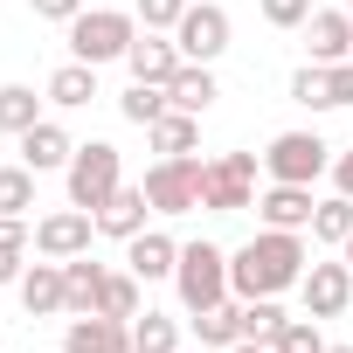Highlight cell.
I'll return each mask as SVG.
<instances>
[{
  "label": "cell",
  "instance_id": "30bf717a",
  "mask_svg": "<svg viewBox=\"0 0 353 353\" xmlns=\"http://www.w3.org/2000/svg\"><path fill=\"white\" fill-rule=\"evenodd\" d=\"M298 291H305V312L312 319H339L353 305V263H305Z\"/></svg>",
  "mask_w": 353,
  "mask_h": 353
},
{
  "label": "cell",
  "instance_id": "8fae6325",
  "mask_svg": "<svg viewBox=\"0 0 353 353\" xmlns=\"http://www.w3.org/2000/svg\"><path fill=\"white\" fill-rule=\"evenodd\" d=\"M63 353H132V319H104V312H77L63 332Z\"/></svg>",
  "mask_w": 353,
  "mask_h": 353
},
{
  "label": "cell",
  "instance_id": "d590c367",
  "mask_svg": "<svg viewBox=\"0 0 353 353\" xmlns=\"http://www.w3.org/2000/svg\"><path fill=\"white\" fill-rule=\"evenodd\" d=\"M0 250H28V222L21 215H0Z\"/></svg>",
  "mask_w": 353,
  "mask_h": 353
},
{
  "label": "cell",
  "instance_id": "3957f363",
  "mask_svg": "<svg viewBox=\"0 0 353 353\" xmlns=\"http://www.w3.org/2000/svg\"><path fill=\"white\" fill-rule=\"evenodd\" d=\"M173 284H181V305H188V312H208V305L236 298V291H229V250H215V243H181Z\"/></svg>",
  "mask_w": 353,
  "mask_h": 353
},
{
  "label": "cell",
  "instance_id": "7402d4cb",
  "mask_svg": "<svg viewBox=\"0 0 353 353\" xmlns=\"http://www.w3.org/2000/svg\"><path fill=\"white\" fill-rule=\"evenodd\" d=\"M104 263H90V250L83 256H70L63 263V291H70V312H97V291H104Z\"/></svg>",
  "mask_w": 353,
  "mask_h": 353
},
{
  "label": "cell",
  "instance_id": "e0dca14e",
  "mask_svg": "<svg viewBox=\"0 0 353 353\" xmlns=\"http://www.w3.org/2000/svg\"><path fill=\"white\" fill-rule=\"evenodd\" d=\"M70 159H77V145H70V132H63V125H49V118H42V125H28V132H21V166L56 173V166H70Z\"/></svg>",
  "mask_w": 353,
  "mask_h": 353
},
{
  "label": "cell",
  "instance_id": "74e56055",
  "mask_svg": "<svg viewBox=\"0 0 353 353\" xmlns=\"http://www.w3.org/2000/svg\"><path fill=\"white\" fill-rule=\"evenodd\" d=\"M332 188H339V194H353V152H339V159H332Z\"/></svg>",
  "mask_w": 353,
  "mask_h": 353
},
{
  "label": "cell",
  "instance_id": "5bb4252c",
  "mask_svg": "<svg viewBox=\"0 0 353 353\" xmlns=\"http://www.w3.org/2000/svg\"><path fill=\"white\" fill-rule=\"evenodd\" d=\"M305 49H312V63H346V56H353V14H346V8L312 14V21H305Z\"/></svg>",
  "mask_w": 353,
  "mask_h": 353
},
{
  "label": "cell",
  "instance_id": "52a82bcc",
  "mask_svg": "<svg viewBox=\"0 0 353 353\" xmlns=\"http://www.w3.org/2000/svg\"><path fill=\"white\" fill-rule=\"evenodd\" d=\"M139 188H145L152 215H188V208H201V159L194 152L188 159H159Z\"/></svg>",
  "mask_w": 353,
  "mask_h": 353
},
{
  "label": "cell",
  "instance_id": "9a60e30c",
  "mask_svg": "<svg viewBox=\"0 0 353 353\" xmlns=\"http://www.w3.org/2000/svg\"><path fill=\"white\" fill-rule=\"evenodd\" d=\"M125 263H132V277H139V284L173 277V263H181V243H173V236H159V229H139V236L125 243Z\"/></svg>",
  "mask_w": 353,
  "mask_h": 353
},
{
  "label": "cell",
  "instance_id": "ab89813d",
  "mask_svg": "<svg viewBox=\"0 0 353 353\" xmlns=\"http://www.w3.org/2000/svg\"><path fill=\"white\" fill-rule=\"evenodd\" d=\"M325 353H353V346H325Z\"/></svg>",
  "mask_w": 353,
  "mask_h": 353
},
{
  "label": "cell",
  "instance_id": "9c48e42d",
  "mask_svg": "<svg viewBox=\"0 0 353 353\" xmlns=\"http://www.w3.org/2000/svg\"><path fill=\"white\" fill-rule=\"evenodd\" d=\"M90 236H97V215H90V208H63V215H42V222H35V250L56 256V263L83 256Z\"/></svg>",
  "mask_w": 353,
  "mask_h": 353
},
{
  "label": "cell",
  "instance_id": "603a6c76",
  "mask_svg": "<svg viewBox=\"0 0 353 353\" xmlns=\"http://www.w3.org/2000/svg\"><path fill=\"white\" fill-rule=\"evenodd\" d=\"M194 332H201V346H236L243 339V298H222V305L194 312Z\"/></svg>",
  "mask_w": 353,
  "mask_h": 353
},
{
  "label": "cell",
  "instance_id": "cb8c5ba5",
  "mask_svg": "<svg viewBox=\"0 0 353 353\" xmlns=\"http://www.w3.org/2000/svg\"><path fill=\"white\" fill-rule=\"evenodd\" d=\"M28 125H42V97L28 90V83H0V132H28Z\"/></svg>",
  "mask_w": 353,
  "mask_h": 353
},
{
  "label": "cell",
  "instance_id": "d6a6232c",
  "mask_svg": "<svg viewBox=\"0 0 353 353\" xmlns=\"http://www.w3.org/2000/svg\"><path fill=\"white\" fill-rule=\"evenodd\" d=\"M256 8H263L270 28H305L312 21V0H256Z\"/></svg>",
  "mask_w": 353,
  "mask_h": 353
},
{
  "label": "cell",
  "instance_id": "7a4b0ae2",
  "mask_svg": "<svg viewBox=\"0 0 353 353\" xmlns=\"http://www.w3.org/2000/svg\"><path fill=\"white\" fill-rule=\"evenodd\" d=\"M132 42H139V14H125V8H83L70 21V56L77 63H118Z\"/></svg>",
  "mask_w": 353,
  "mask_h": 353
},
{
  "label": "cell",
  "instance_id": "8d00e7d4",
  "mask_svg": "<svg viewBox=\"0 0 353 353\" xmlns=\"http://www.w3.org/2000/svg\"><path fill=\"white\" fill-rule=\"evenodd\" d=\"M21 256L28 250H0V284H21Z\"/></svg>",
  "mask_w": 353,
  "mask_h": 353
},
{
  "label": "cell",
  "instance_id": "d6986e66",
  "mask_svg": "<svg viewBox=\"0 0 353 353\" xmlns=\"http://www.w3.org/2000/svg\"><path fill=\"white\" fill-rule=\"evenodd\" d=\"M145 139H152V152H159V159H188V152H194V139H201V118H194V111H166V118H152V125H145Z\"/></svg>",
  "mask_w": 353,
  "mask_h": 353
},
{
  "label": "cell",
  "instance_id": "ac0fdd59",
  "mask_svg": "<svg viewBox=\"0 0 353 353\" xmlns=\"http://www.w3.org/2000/svg\"><path fill=\"white\" fill-rule=\"evenodd\" d=\"M145 215H152V201H145V188H118L104 208H97V229L104 236H118V243H132L139 229H145Z\"/></svg>",
  "mask_w": 353,
  "mask_h": 353
},
{
  "label": "cell",
  "instance_id": "f546056e",
  "mask_svg": "<svg viewBox=\"0 0 353 353\" xmlns=\"http://www.w3.org/2000/svg\"><path fill=\"white\" fill-rule=\"evenodd\" d=\"M277 325H284V312H277V298H243V339H256V346H270V339H277Z\"/></svg>",
  "mask_w": 353,
  "mask_h": 353
},
{
  "label": "cell",
  "instance_id": "d4e9b609",
  "mask_svg": "<svg viewBox=\"0 0 353 353\" xmlns=\"http://www.w3.org/2000/svg\"><path fill=\"white\" fill-rule=\"evenodd\" d=\"M132 346L139 353H181V325L166 312H145V319H132Z\"/></svg>",
  "mask_w": 353,
  "mask_h": 353
},
{
  "label": "cell",
  "instance_id": "ba28073f",
  "mask_svg": "<svg viewBox=\"0 0 353 353\" xmlns=\"http://www.w3.org/2000/svg\"><path fill=\"white\" fill-rule=\"evenodd\" d=\"M173 42H181V56H188V63H215V56L229 49V14L215 8V0H201V8H188V14H181Z\"/></svg>",
  "mask_w": 353,
  "mask_h": 353
},
{
  "label": "cell",
  "instance_id": "1f68e13d",
  "mask_svg": "<svg viewBox=\"0 0 353 353\" xmlns=\"http://www.w3.org/2000/svg\"><path fill=\"white\" fill-rule=\"evenodd\" d=\"M291 97H298L305 111H332V104H325V63H305V70L291 77Z\"/></svg>",
  "mask_w": 353,
  "mask_h": 353
},
{
  "label": "cell",
  "instance_id": "484cf974",
  "mask_svg": "<svg viewBox=\"0 0 353 353\" xmlns=\"http://www.w3.org/2000/svg\"><path fill=\"white\" fill-rule=\"evenodd\" d=\"M118 111H125L132 125H152V118H166V111H173V97H166V83H132V90L118 97Z\"/></svg>",
  "mask_w": 353,
  "mask_h": 353
},
{
  "label": "cell",
  "instance_id": "6da1fadb",
  "mask_svg": "<svg viewBox=\"0 0 353 353\" xmlns=\"http://www.w3.org/2000/svg\"><path fill=\"white\" fill-rule=\"evenodd\" d=\"M305 277V243H298V229H263V236H250L236 256H229V291L236 298H277V291H291Z\"/></svg>",
  "mask_w": 353,
  "mask_h": 353
},
{
  "label": "cell",
  "instance_id": "836d02e7",
  "mask_svg": "<svg viewBox=\"0 0 353 353\" xmlns=\"http://www.w3.org/2000/svg\"><path fill=\"white\" fill-rule=\"evenodd\" d=\"M188 8H194V0H139V21L145 28H181Z\"/></svg>",
  "mask_w": 353,
  "mask_h": 353
},
{
  "label": "cell",
  "instance_id": "ffe728a7",
  "mask_svg": "<svg viewBox=\"0 0 353 353\" xmlns=\"http://www.w3.org/2000/svg\"><path fill=\"white\" fill-rule=\"evenodd\" d=\"M166 97H173V111H194V118H201V111H208V104H215L222 90H215L208 63H181V77L166 83Z\"/></svg>",
  "mask_w": 353,
  "mask_h": 353
},
{
  "label": "cell",
  "instance_id": "44dd1931",
  "mask_svg": "<svg viewBox=\"0 0 353 353\" xmlns=\"http://www.w3.org/2000/svg\"><path fill=\"white\" fill-rule=\"evenodd\" d=\"M97 97V63H63L56 77H49V104H63V111H83Z\"/></svg>",
  "mask_w": 353,
  "mask_h": 353
},
{
  "label": "cell",
  "instance_id": "4dcf8cb0",
  "mask_svg": "<svg viewBox=\"0 0 353 353\" xmlns=\"http://www.w3.org/2000/svg\"><path fill=\"white\" fill-rule=\"evenodd\" d=\"M270 353H325L319 319H284V325H277V339H270Z\"/></svg>",
  "mask_w": 353,
  "mask_h": 353
},
{
  "label": "cell",
  "instance_id": "8992f818",
  "mask_svg": "<svg viewBox=\"0 0 353 353\" xmlns=\"http://www.w3.org/2000/svg\"><path fill=\"white\" fill-rule=\"evenodd\" d=\"M325 166H332V145L319 132H277L270 152H263V173L270 181H291V188H312Z\"/></svg>",
  "mask_w": 353,
  "mask_h": 353
},
{
  "label": "cell",
  "instance_id": "4fadbf2b",
  "mask_svg": "<svg viewBox=\"0 0 353 353\" xmlns=\"http://www.w3.org/2000/svg\"><path fill=\"white\" fill-rule=\"evenodd\" d=\"M312 188H291V181H270L263 194H256V215H263V229H312Z\"/></svg>",
  "mask_w": 353,
  "mask_h": 353
},
{
  "label": "cell",
  "instance_id": "ee69618b",
  "mask_svg": "<svg viewBox=\"0 0 353 353\" xmlns=\"http://www.w3.org/2000/svg\"><path fill=\"white\" fill-rule=\"evenodd\" d=\"M132 353H139V346H132Z\"/></svg>",
  "mask_w": 353,
  "mask_h": 353
},
{
  "label": "cell",
  "instance_id": "f35d334b",
  "mask_svg": "<svg viewBox=\"0 0 353 353\" xmlns=\"http://www.w3.org/2000/svg\"><path fill=\"white\" fill-rule=\"evenodd\" d=\"M229 353H270V346H256V339H236V346H229Z\"/></svg>",
  "mask_w": 353,
  "mask_h": 353
},
{
  "label": "cell",
  "instance_id": "277c9868",
  "mask_svg": "<svg viewBox=\"0 0 353 353\" xmlns=\"http://www.w3.org/2000/svg\"><path fill=\"white\" fill-rule=\"evenodd\" d=\"M201 208H215V215H243V208H256V152L201 159Z\"/></svg>",
  "mask_w": 353,
  "mask_h": 353
},
{
  "label": "cell",
  "instance_id": "5b68a950",
  "mask_svg": "<svg viewBox=\"0 0 353 353\" xmlns=\"http://www.w3.org/2000/svg\"><path fill=\"white\" fill-rule=\"evenodd\" d=\"M63 173H70V208H90V215L125 188V173H118V145H104V139L77 145V159H70Z\"/></svg>",
  "mask_w": 353,
  "mask_h": 353
},
{
  "label": "cell",
  "instance_id": "b9f144b4",
  "mask_svg": "<svg viewBox=\"0 0 353 353\" xmlns=\"http://www.w3.org/2000/svg\"><path fill=\"white\" fill-rule=\"evenodd\" d=\"M346 14H353V0H346Z\"/></svg>",
  "mask_w": 353,
  "mask_h": 353
},
{
  "label": "cell",
  "instance_id": "7bdbcfd3",
  "mask_svg": "<svg viewBox=\"0 0 353 353\" xmlns=\"http://www.w3.org/2000/svg\"><path fill=\"white\" fill-rule=\"evenodd\" d=\"M194 353H201V346H194Z\"/></svg>",
  "mask_w": 353,
  "mask_h": 353
},
{
  "label": "cell",
  "instance_id": "e575fe53",
  "mask_svg": "<svg viewBox=\"0 0 353 353\" xmlns=\"http://www.w3.org/2000/svg\"><path fill=\"white\" fill-rule=\"evenodd\" d=\"M28 8H35L42 21H77V14H83V0H28Z\"/></svg>",
  "mask_w": 353,
  "mask_h": 353
},
{
  "label": "cell",
  "instance_id": "f1b7e54d",
  "mask_svg": "<svg viewBox=\"0 0 353 353\" xmlns=\"http://www.w3.org/2000/svg\"><path fill=\"white\" fill-rule=\"evenodd\" d=\"M35 208V166H0V215Z\"/></svg>",
  "mask_w": 353,
  "mask_h": 353
},
{
  "label": "cell",
  "instance_id": "2e32d148",
  "mask_svg": "<svg viewBox=\"0 0 353 353\" xmlns=\"http://www.w3.org/2000/svg\"><path fill=\"white\" fill-rule=\"evenodd\" d=\"M21 305H28V319L70 312V291H63V263H56V256H42L35 270H21Z\"/></svg>",
  "mask_w": 353,
  "mask_h": 353
},
{
  "label": "cell",
  "instance_id": "60d3db41",
  "mask_svg": "<svg viewBox=\"0 0 353 353\" xmlns=\"http://www.w3.org/2000/svg\"><path fill=\"white\" fill-rule=\"evenodd\" d=\"M346 263H353V236H346Z\"/></svg>",
  "mask_w": 353,
  "mask_h": 353
},
{
  "label": "cell",
  "instance_id": "4316f807",
  "mask_svg": "<svg viewBox=\"0 0 353 353\" xmlns=\"http://www.w3.org/2000/svg\"><path fill=\"white\" fill-rule=\"evenodd\" d=\"M97 312L104 319H139V277L132 270H111L104 291H97Z\"/></svg>",
  "mask_w": 353,
  "mask_h": 353
},
{
  "label": "cell",
  "instance_id": "7c38bea8",
  "mask_svg": "<svg viewBox=\"0 0 353 353\" xmlns=\"http://www.w3.org/2000/svg\"><path fill=\"white\" fill-rule=\"evenodd\" d=\"M181 42H159V28H145L132 49H125V70H132V83H173L181 77Z\"/></svg>",
  "mask_w": 353,
  "mask_h": 353
},
{
  "label": "cell",
  "instance_id": "83f0119b",
  "mask_svg": "<svg viewBox=\"0 0 353 353\" xmlns=\"http://www.w3.org/2000/svg\"><path fill=\"white\" fill-rule=\"evenodd\" d=\"M312 236H319V243H346V236H353V194L319 201V208H312Z\"/></svg>",
  "mask_w": 353,
  "mask_h": 353
}]
</instances>
